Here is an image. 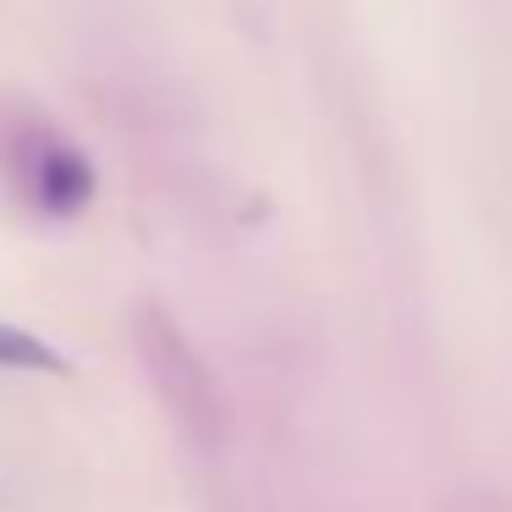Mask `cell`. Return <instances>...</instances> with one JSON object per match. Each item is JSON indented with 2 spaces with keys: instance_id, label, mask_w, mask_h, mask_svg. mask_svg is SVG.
<instances>
[{
  "instance_id": "cell-2",
  "label": "cell",
  "mask_w": 512,
  "mask_h": 512,
  "mask_svg": "<svg viewBox=\"0 0 512 512\" xmlns=\"http://www.w3.org/2000/svg\"><path fill=\"white\" fill-rule=\"evenodd\" d=\"M12 177L45 215H78V210H89V199H94L89 155L72 149L67 138H56V133L23 138L17 155H12Z\"/></svg>"
},
{
  "instance_id": "cell-1",
  "label": "cell",
  "mask_w": 512,
  "mask_h": 512,
  "mask_svg": "<svg viewBox=\"0 0 512 512\" xmlns=\"http://www.w3.org/2000/svg\"><path fill=\"white\" fill-rule=\"evenodd\" d=\"M133 353L144 369L155 402L166 408V419L177 424V435L199 452H221L226 441V402L215 386L204 353L188 342L177 320L160 303H138L133 309Z\"/></svg>"
},
{
  "instance_id": "cell-3",
  "label": "cell",
  "mask_w": 512,
  "mask_h": 512,
  "mask_svg": "<svg viewBox=\"0 0 512 512\" xmlns=\"http://www.w3.org/2000/svg\"><path fill=\"white\" fill-rule=\"evenodd\" d=\"M0 369H23V375H67V353L45 342V336L23 331V325L0 320Z\"/></svg>"
}]
</instances>
